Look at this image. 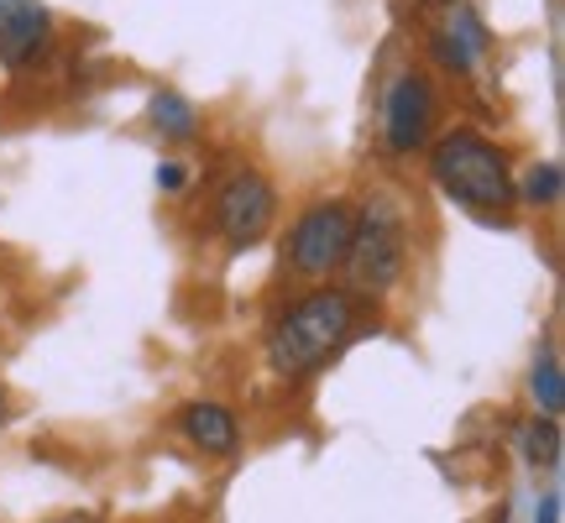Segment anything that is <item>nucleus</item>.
<instances>
[{"mask_svg": "<svg viewBox=\"0 0 565 523\" xmlns=\"http://www.w3.org/2000/svg\"><path fill=\"white\" fill-rule=\"evenodd\" d=\"M534 523H561V492H545L534 508Z\"/></svg>", "mask_w": 565, "mask_h": 523, "instance_id": "obj_14", "label": "nucleus"}, {"mask_svg": "<svg viewBox=\"0 0 565 523\" xmlns=\"http://www.w3.org/2000/svg\"><path fill=\"white\" fill-rule=\"evenodd\" d=\"M0 419H6V398H0Z\"/></svg>", "mask_w": 565, "mask_h": 523, "instance_id": "obj_16", "label": "nucleus"}, {"mask_svg": "<svg viewBox=\"0 0 565 523\" xmlns=\"http://www.w3.org/2000/svg\"><path fill=\"white\" fill-rule=\"evenodd\" d=\"M524 461L529 466H561V424L534 419L524 429Z\"/></svg>", "mask_w": 565, "mask_h": 523, "instance_id": "obj_11", "label": "nucleus"}, {"mask_svg": "<svg viewBox=\"0 0 565 523\" xmlns=\"http://www.w3.org/2000/svg\"><path fill=\"white\" fill-rule=\"evenodd\" d=\"M53 47V17L42 0H0V63L26 68Z\"/></svg>", "mask_w": 565, "mask_h": 523, "instance_id": "obj_7", "label": "nucleus"}, {"mask_svg": "<svg viewBox=\"0 0 565 523\" xmlns=\"http://www.w3.org/2000/svg\"><path fill=\"white\" fill-rule=\"evenodd\" d=\"M152 126H158L162 137L189 141L200 131V110H194V100H183L179 89H158L152 95Z\"/></svg>", "mask_w": 565, "mask_h": 523, "instance_id": "obj_9", "label": "nucleus"}, {"mask_svg": "<svg viewBox=\"0 0 565 523\" xmlns=\"http://www.w3.org/2000/svg\"><path fill=\"white\" fill-rule=\"evenodd\" d=\"M351 278L366 293H383L393 282L404 278V262H408V215L404 204L393 194H372L356 215V231H351Z\"/></svg>", "mask_w": 565, "mask_h": 523, "instance_id": "obj_3", "label": "nucleus"}, {"mask_svg": "<svg viewBox=\"0 0 565 523\" xmlns=\"http://www.w3.org/2000/svg\"><path fill=\"white\" fill-rule=\"evenodd\" d=\"M383 126H387V147L393 152H414L429 141V126H435V89L424 74H398L393 89H387V110H383Z\"/></svg>", "mask_w": 565, "mask_h": 523, "instance_id": "obj_6", "label": "nucleus"}, {"mask_svg": "<svg viewBox=\"0 0 565 523\" xmlns=\"http://www.w3.org/2000/svg\"><path fill=\"white\" fill-rule=\"evenodd\" d=\"M183 435L200 445L204 456H236V445H242L236 414H231L225 403H210V398H194L183 408Z\"/></svg>", "mask_w": 565, "mask_h": 523, "instance_id": "obj_8", "label": "nucleus"}, {"mask_svg": "<svg viewBox=\"0 0 565 523\" xmlns=\"http://www.w3.org/2000/svg\"><path fill=\"white\" fill-rule=\"evenodd\" d=\"M477 53H482V26H477L471 17H461V26H445V32H435V58H440L445 68L466 74Z\"/></svg>", "mask_w": 565, "mask_h": 523, "instance_id": "obj_10", "label": "nucleus"}, {"mask_svg": "<svg viewBox=\"0 0 565 523\" xmlns=\"http://www.w3.org/2000/svg\"><path fill=\"white\" fill-rule=\"evenodd\" d=\"M351 231H356V210L345 200H320L309 204L288 236V267L303 273V278H324L345 267V252H351Z\"/></svg>", "mask_w": 565, "mask_h": 523, "instance_id": "obj_4", "label": "nucleus"}, {"mask_svg": "<svg viewBox=\"0 0 565 523\" xmlns=\"http://www.w3.org/2000/svg\"><path fill=\"white\" fill-rule=\"evenodd\" d=\"M435 183L445 194L477 215H503L508 204L519 200L513 189V173H508V158L498 141L477 137V131H450V137L435 141Z\"/></svg>", "mask_w": 565, "mask_h": 523, "instance_id": "obj_2", "label": "nucleus"}, {"mask_svg": "<svg viewBox=\"0 0 565 523\" xmlns=\"http://www.w3.org/2000/svg\"><path fill=\"white\" fill-rule=\"evenodd\" d=\"M561 162H534L524 179V204H561Z\"/></svg>", "mask_w": 565, "mask_h": 523, "instance_id": "obj_13", "label": "nucleus"}, {"mask_svg": "<svg viewBox=\"0 0 565 523\" xmlns=\"http://www.w3.org/2000/svg\"><path fill=\"white\" fill-rule=\"evenodd\" d=\"M351 330H356L351 299H345L341 288H320V293L299 299L273 324V335H267V366H273L278 377H288V383L315 377V372L351 341Z\"/></svg>", "mask_w": 565, "mask_h": 523, "instance_id": "obj_1", "label": "nucleus"}, {"mask_svg": "<svg viewBox=\"0 0 565 523\" xmlns=\"http://www.w3.org/2000/svg\"><path fill=\"white\" fill-rule=\"evenodd\" d=\"M278 215V194H273V183L263 173H236V179L221 189V200H215V225H221V236L236 252L246 246H257L267 236V225Z\"/></svg>", "mask_w": 565, "mask_h": 523, "instance_id": "obj_5", "label": "nucleus"}, {"mask_svg": "<svg viewBox=\"0 0 565 523\" xmlns=\"http://www.w3.org/2000/svg\"><path fill=\"white\" fill-rule=\"evenodd\" d=\"M529 387H534V398H540V408H545V419H555V414H561V403H565V383H561V362H555L550 351L534 362Z\"/></svg>", "mask_w": 565, "mask_h": 523, "instance_id": "obj_12", "label": "nucleus"}, {"mask_svg": "<svg viewBox=\"0 0 565 523\" xmlns=\"http://www.w3.org/2000/svg\"><path fill=\"white\" fill-rule=\"evenodd\" d=\"M158 189H183V168H179V162H162V168H158Z\"/></svg>", "mask_w": 565, "mask_h": 523, "instance_id": "obj_15", "label": "nucleus"}]
</instances>
